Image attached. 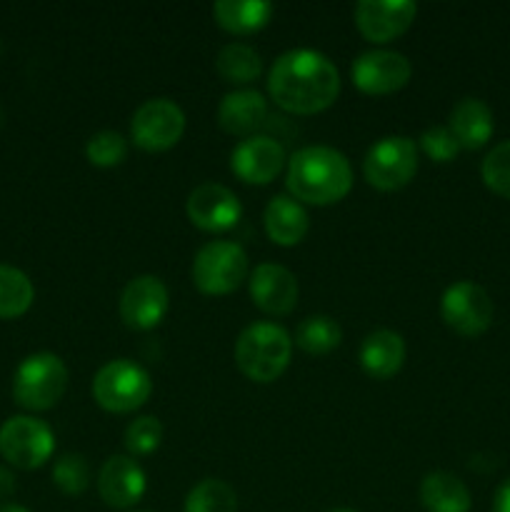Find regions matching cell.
<instances>
[{"instance_id":"cell-1","label":"cell","mask_w":510,"mask_h":512,"mask_svg":"<svg viewBox=\"0 0 510 512\" xmlns=\"http://www.w3.org/2000/svg\"><path fill=\"white\" fill-rule=\"evenodd\" d=\"M268 93L285 113H323L340 93L338 68L318 50H288L270 68Z\"/></svg>"},{"instance_id":"cell-2","label":"cell","mask_w":510,"mask_h":512,"mask_svg":"<svg viewBox=\"0 0 510 512\" xmlns=\"http://www.w3.org/2000/svg\"><path fill=\"white\" fill-rule=\"evenodd\" d=\"M285 185L298 203L335 205L353 190V168L340 150L308 145L288 160Z\"/></svg>"},{"instance_id":"cell-3","label":"cell","mask_w":510,"mask_h":512,"mask_svg":"<svg viewBox=\"0 0 510 512\" xmlns=\"http://www.w3.org/2000/svg\"><path fill=\"white\" fill-rule=\"evenodd\" d=\"M293 338L275 323H253L235 340V365L253 383H273L290 365Z\"/></svg>"},{"instance_id":"cell-4","label":"cell","mask_w":510,"mask_h":512,"mask_svg":"<svg viewBox=\"0 0 510 512\" xmlns=\"http://www.w3.org/2000/svg\"><path fill=\"white\" fill-rule=\"evenodd\" d=\"M68 390V368L55 353H33L13 375V398L25 410H50Z\"/></svg>"},{"instance_id":"cell-5","label":"cell","mask_w":510,"mask_h":512,"mask_svg":"<svg viewBox=\"0 0 510 512\" xmlns=\"http://www.w3.org/2000/svg\"><path fill=\"white\" fill-rule=\"evenodd\" d=\"M150 393H153V380L148 370L140 368L133 360H110L93 378V400L115 415L135 413L143 408Z\"/></svg>"},{"instance_id":"cell-6","label":"cell","mask_w":510,"mask_h":512,"mask_svg":"<svg viewBox=\"0 0 510 512\" xmlns=\"http://www.w3.org/2000/svg\"><path fill=\"white\" fill-rule=\"evenodd\" d=\"M190 275L203 295H228L248 278V255L233 240H213L195 253Z\"/></svg>"},{"instance_id":"cell-7","label":"cell","mask_w":510,"mask_h":512,"mask_svg":"<svg viewBox=\"0 0 510 512\" xmlns=\"http://www.w3.org/2000/svg\"><path fill=\"white\" fill-rule=\"evenodd\" d=\"M418 173V148L405 135H388L370 145L363 160V175L368 185L383 193L405 188Z\"/></svg>"},{"instance_id":"cell-8","label":"cell","mask_w":510,"mask_h":512,"mask_svg":"<svg viewBox=\"0 0 510 512\" xmlns=\"http://www.w3.org/2000/svg\"><path fill=\"white\" fill-rule=\"evenodd\" d=\"M55 435L48 423L30 415H15L0 425V455L20 470H35L50 460Z\"/></svg>"},{"instance_id":"cell-9","label":"cell","mask_w":510,"mask_h":512,"mask_svg":"<svg viewBox=\"0 0 510 512\" xmlns=\"http://www.w3.org/2000/svg\"><path fill=\"white\" fill-rule=\"evenodd\" d=\"M185 133V113L168 98L145 100L130 120V138L148 153L170 150Z\"/></svg>"},{"instance_id":"cell-10","label":"cell","mask_w":510,"mask_h":512,"mask_svg":"<svg viewBox=\"0 0 510 512\" xmlns=\"http://www.w3.org/2000/svg\"><path fill=\"white\" fill-rule=\"evenodd\" d=\"M440 315L453 333L478 338L493 323V300L480 285L458 280L440 298Z\"/></svg>"},{"instance_id":"cell-11","label":"cell","mask_w":510,"mask_h":512,"mask_svg":"<svg viewBox=\"0 0 510 512\" xmlns=\"http://www.w3.org/2000/svg\"><path fill=\"white\" fill-rule=\"evenodd\" d=\"M413 75V65L395 50H368L355 58L350 68L353 85L365 95H390L405 88Z\"/></svg>"},{"instance_id":"cell-12","label":"cell","mask_w":510,"mask_h":512,"mask_svg":"<svg viewBox=\"0 0 510 512\" xmlns=\"http://www.w3.org/2000/svg\"><path fill=\"white\" fill-rule=\"evenodd\" d=\"M170 308V295L158 275H138L120 295V318L133 330H150L163 323Z\"/></svg>"},{"instance_id":"cell-13","label":"cell","mask_w":510,"mask_h":512,"mask_svg":"<svg viewBox=\"0 0 510 512\" xmlns=\"http://www.w3.org/2000/svg\"><path fill=\"white\" fill-rule=\"evenodd\" d=\"M285 163H288L285 148L270 135H250L240 140L230 153V170L250 185L273 183Z\"/></svg>"},{"instance_id":"cell-14","label":"cell","mask_w":510,"mask_h":512,"mask_svg":"<svg viewBox=\"0 0 510 512\" xmlns=\"http://www.w3.org/2000/svg\"><path fill=\"white\" fill-rule=\"evenodd\" d=\"M185 213L195 228L205 230V233H223V230L238 225L243 205H240L238 195L225 185L203 183L188 195Z\"/></svg>"},{"instance_id":"cell-15","label":"cell","mask_w":510,"mask_h":512,"mask_svg":"<svg viewBox=\"0 0 510 512\" xmlns=\"http://www.w3.org/2000/svg\"><path fill=\"white\" fill-rule=\"evenodd\" d=\"M355 25L370 43H390L413 25L418 5L410 0H363L355 5Z\"/></svg>"},{"instance_id":"cell-16","label":"cell","mask_w":510,"mask_h":512,"mask_svg":"<svg viewBox=\"0 0 510 512\" xmlns=\"http://www.w3.org/2000/svg\"><path fill=\"white\" fill-rule=\"evenodd\" d=\"M250 298L263 313L283 318L298 305V280L288 268L275 263H263L250 273Z\"/></svg>"},{"instance_id":"cell-17","label":"cell","mask_w":510,"mask_h":512,"mask_svg":"<svg viewBox=\"0 0 510 512\" xmlns=\"http://www.w3.org/2000/svg\"><path fill=\"white\" fill-rule=\"evenodd\" d=\"M145 473L130 455H113L98 473V493L115 510L133 508L145 495Z\"/></svg>"},{"instance_id":"cell-18","label":"cell","mask_w":510,"mask_h":512,"mask_svg":"<svg viewBox=\"0 0 510 512\" xmlns=\"http://www.w3.org/2000/svg\"><path fill=\"white\" fill-rule=\"evenodd\" d=\"M268 118V103L258 90H233L218 105V123L228 135L250 138Z\"/></svg>"},{"instance_id":"cell-19","label":"cell","mask_w":510,"mask_h":512,"mask_svg":"<svg viewBox=\"0 0 510 512\" xmlns=\"http://www.w3.org/2000/svg\"><path fill=\"white\" fill-rule=\"evenodd\" d=\"M263 225L268 238L280 248H293V245L303 243L308 235L310 220L305 213L303 203H298L290 195H275L263 213Z\"/></svg>"},{"instance_id":"cell-20","label":"cell","mask_w":510,"mask_h":512,"mask_svg":"<svg viewBox=\"0 0 510 512\" xmlns=\"http://www.w3.org/2000/svg\"><path fill=\"white\" fill-rule=\"evenodd\" d=\"M405 343L393 330H373L360 345V365L375 380H388L403 368Z\"/></svg>"},{"instance_id":"cell-21","label":"cell","mask_w":510,"mask_h":512,"mask_svg":"<svg viewBox=\"0 0 510 512\" xmlns=\"http://www.w3.org/2000/svg\"><path fill=\"white\" fill-rule=\"evenodd\" d=\"M448 130L455 135L460 148L478 150L493 135V113L478 98H463L448 118Z\"/></svg>"},{"instance_id":"cell-22","label":"cell","mask_w":510,"mask_h":512,"mask_svg":"<svg viewBox=\"0 0 510 512\" xmlns=\"http://www.w3.org/2000/svg\"><path fill=\"white\" fill-rule=\"evenodd\" d=\"M420 503L428 512H470L473 498L458 475L433 470L420 483Z\"/></svg>"},{"instance_id":"cell-23","label":"cell","mask_w":510,"mask_h":512,"mask_svg":"<svg viewBox=\"0 0 510 512\" xmlns=\"http://www.w3.org/2000/svg\"><path fill=\"white\" fill-rule=\"evenodd\" d=\"M213 18L228 33L250 35L270 23L273 5L265 0H220L213 5Z\"/></svg>"},{"instance_id":"cell-24","label":"cell","mask_w":510,"mask_h":512,"mask_svg":"<svg viewBox=\"0 0 510 512\" xmlns=\"http://www.w3.org/2000/svg\"><path fill=\"white\" fill-rule=\"evenodd\" d=\"M215 70L225 83L233 85H248L260 78L263 73V60L255 48L245 43H228L220 48L218 58H215Z\"/></svg>"},{"instance_id":"cell-25","label":"cell","mask_w":510,"mask_h":512,"mask_svg":"<svg viewBox=\"0 0 510 512\" xmlns=\"http://www.w3.org/2000/svg\"><path fill=\"white\" fill-rule=\"evenodd\" d=\"M343 343V328L330 315H310L295 328V345L308 355H328Z\"/></svg>"},{"instance_id":"cell-26","label":"cell","mask_w":510,"mask_h":512,"mask_svg":"<svg viewBox=\"0 0 510 512\" xmlns=\"http://www.w3.org/2000/svg\"><path fill=\"white\" fill-rule=\"evenodd\" d=\"M35 300V288L23 270L0 265V318H20Z\"/></svg>"},{"instance_id":"cell-27","label":"cell","mask_w":510,"mask_h":512,"mask_svg":"<svg viewBox=\"0 0 510 512\" xmlns=\"http://www.w3.org/2000/svg\"><path fill=\"white\" fill-rule=\"evenodd\" d=\"M185 512H238V493L225 480L205 478L185 498Z\"/></svg>"},{"instance_id":"cell-28","label":"cell","mask_w":510,"mask_h":512,"mask_svg":"<svg viewBox=\"0 0 510 512\" xmlns=\"http://www.w3.org/2000/svg\"><path fill=\"white\" fill-rule=\"evenodd\" d=\"M53 483L63 495H83L90 485V465L83 455H60L53 465Z\"/></svg>"},{"instance_id":"cell-29","label":"cell","mask_w":510,"mask_h":512,"mask_svg":"<svg viewBox=\"0 0 510 512\" xmlns=\"http://www.w3.org/2000/svg\"><path fill=\"white\" fill-rule=\"evenodd\" d=\"M128 155V140L115 130H100L85 145V158L95 168H115Z\"/></svg>"},{"instance_id":"cell-30","label":"cell","mask_w":510,"mask_h":512,"mask_svg":"<svg viewBox=\"0 0 510 512\" xmlns=\"http://www.w3.org/2000/svg\"><path fill=\"white\" fill-rule=\"evenodd\" d=\"M163 443V425L153 415H143V418H135L133 423L125 428V448L135 458H143V455L155 453Z\"/></svg>"},{"instance_id":"cell-31","label":"cell","mask_w":510,"mask_h":512,"mask_svg":"<svg viewBox=\"0 0 510 512\" xmlns=\"http://www.w3.org/2000/svg\"><path fill=\"white\" fill-rule=\"evenodd\" d=\"M483 183L500 198L510 200V140L495 145L480 165Z\"/></svg>"},{"instance_id":"cell-32","label":"cell","mask_w":510,"mask_h":512,"mask_svg":"<svg viewBox=\"0 0 510 512\" xmlns=\"http://www.w3.org/2000/svg\"><path fill=\"white\" fill-rule=\"evenodd\" d=\"M420 148L425 150L430 160L435 163H450L455 160V155L460 153V145L455 140V135L450 133L448 125H433V128L425 130L420 135Z\"/></svg>"},{"instance_id":"cell-33","label":"cell","mask_w":510,"mask_h":512,"mask_svg":"<svg viewBox=\"0 0 510 512\" xmlns=\"http://www.w3.org/2000/svg\"><path fill=\"white\" fill-rule=\"evenodd\" d=\"M15 493V475L5 465H0V500L10 498Z\"/></svg>"},{"instance_id":"cell-34","label":"cell","mask_w":510,"mask_h":512,"mask_svg":"<svg viewBox=\"0 0 510 512\" xmlns=\"http://www.w3.org/2000/svg\"><path fill=\"white\" fill-rule=\"evenodd\" d=\"M493 512H510V480H508V483L500 485L498 495H495Z\"/></svg>"},{"instance_id":"cell-35","label":"cell","mask_w":510,"mask_h":512,"mask_svg":"<svg viewBox=\"0 0 510 512\" xmlns=\"http://www.w3.org/2000/svg\"><path fill=\"white\" fill-rule=\"evenodd\" d=\"M0 512H30V510H28V508H23V505L3 503V505H0Z\"/></svg>"},{"instance_id":"cell-36","label":"cell","mask_w":510,"mask_h":512,"mask_svg":"<svg viewBox=\"0 0 510 512\" xmlns=\"http://www.w3.org/2000/svg\"><path fill=\"white\" fill-rule=\"evenodd\" d=\"M330 512H355V510H350V508H338V510H330Z\"/></svg>"},{"instance_id":"cell-37","label":"cell","mask_w":510,"mask_h":512,"mask_svg":"<svg viewBox=\"0 0 510 512\" xmlns=\"http://www.w3.org/2000/svg\"><path fill=\"white\" fill-rule=\"evenodd\" d=\"M3 118H5V115H3V108H0V125H3Z\"/></svg>"}]
</instances>
